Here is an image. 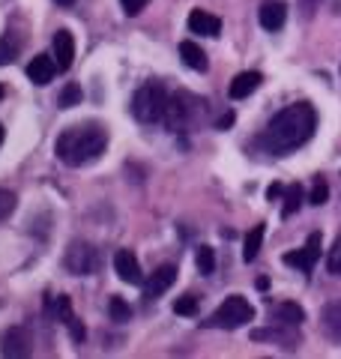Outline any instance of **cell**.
Listing matches in <instances>:
<instances>
[{
	"label": "cell",
	"instance_id": "cell-32",
	"mask_svg": "<svg viewBox=\"0 0 341 359\" xmlns=\"http://www.w3.org/2000/svg\"><path fill=\"white\" fill-rule=\"evenodd\" d=\"M234 120H236V117H234V111H227V114H225L219 123H215V126H219V129H227V126H234Z\"/></svg>",
	"mask_w": 341,
	"mask_h": 359
},
{
	"label": "cell",
	"instance_id": "cell-16",
	"mask_svg": "<svg viewBox=\"0 0 341 359\" xmlns=\"http://www.w3.org/2000/svg\"><path fill=\"white\" fill-rule=\"evenodd\" d=\"M57 318H60V323H66V330H69L75 344L84 341V327H81V320L72 314V299L69 297H57Z\"/></svg>",
	"mask_w": 341,
	"mask_h": 359
},
{
	"label": "cell",
	"instance_id": "cell-18",
	"mask_svg": "<svg viewBox=\"0 0 341 359\" xmlns=\"http://www.w3.org/2000/svg\"><path fill=\"white\" fill-rule=\"evenodd\" d=\"M269 314H272V323H284V327H300L305 320V311L297 302H279V306H272Z\"/></svg>",
	"mask_w": 341,
	"mask_h": 359
},
{
	"label": "cell",
	"instance_id": "cell-21",
	"mask_svg": "<svg viewBox=\"0 0 341 359\" xmlns=\"http://www.w3.org/2000/svg\"><path fill=\"white\" fill-rule=\"evenodd\" d=\"M18 39H15V33L13 30H6L4 36H0V66H9L15 57H18Z\"/></svg>",
	"mask_w": 341,
	"mask_h": 359
},
{
	"label": "cell",
	"instance_id": "cell-24",
	"mask_svg": "<svg viewBox=\"0 0 341 359\" xmlns=\"http://www.w3.org/2000/svg\"><path fill=\"white\" fill-rule=\"evenodd\" d=\"M81 87H78L75 81H69L63 87V93L57 96V102H60V108H75V105H81Z\"/></svg>",
	"mask_w": 341,
	"mask_h": 359
},
{
	"label": "cell",
	"instance_id": "cell-15",
	"mask_svg": "<svg viewBox=\"0 0 341 359\" xmlns=\"http://www.w3.org/2000/svg\"><path fill=\"white\" fill-rule=\"evenodd\" d=\"M54 75H57V60H51L48 54H39V57H33L27 63V78H30L33 84L45 87V84L54 81Z\"/></svg>",
	"mask_w": 341,
	"mask_h": 359
},
{
	"label": "cell",
	"instance_id": "cell-34",
	"mask_svg": "<svg viewBox=\"0 0 341 359\" xmlns=\"http://www.w3.org/2000/svg\"><path fill=\"white\" fill-rule=\"evenodd\" d=\"M57 4H60V6H69V4H75V0H57Z\"/></svg>",
	"mask_w": 341,
	"mask_h": 359
},
{
	"label": "cell",
	"instance_id": "cell-17",
	"mask_svg": "<svg viewBox=\"0 0 341 359\" xmlns=\"http://www.w3.org/2000/svg\"><path fill=\"white\" fill-rule=\"evenodd\" d=\"M260 81H264V78H260V72H240L231 84H227V96H231V99H246V96H252L255 90L260 87Z\"/></svg>",
	"mask_w": 341,
	"mask_h": 359
},
{
	"label": "cell",
	"instance_id": "cell-20",
	"mask_svg": "<svg viewBox=\"0 0 341 359\" xmlns=\"http://www.w3.org/2000/svg\"><path fill=\"white\" fill-rule=\"evenodd\" d=\"M264 233H267L264 224H255V228L246 233V243H243V261H246V264H252L255 257L260 255V245H264Z\"/></svg>",
	"mask_w": 341,
	"mask_h": 359
},
{
	"label": "cell",
	"instance_id": "cell-3",
	"mask_svg": "<svg viewBox=\"0 0 341 359\" xmlns=\"http://www.w3.org/2000/svg\"><path fill=\"white\" fill-rule=\"evenodd\" d=\"M168 102H170L168 90L159 81H147V84H141L138 90H135L132 114H135V120H141V123H159V120H165V114H168Z\"/></svg>",
	"mask_w": 341,
	"mask_h": 359
},
{
	"label": "cell",
	"instance_id": "cell-4",
	"mask_svg": "<svg viewBox=\"0 0 341 359\" xmlns=\"http://www.w3.org/2000/svg\"><path fill=\"white\" fill-rule=\"evenodd\" d=\"M248 320H255V309L243 294H231L219 309L210 314L207 327H215V330H240L246 327Z\"/></svg>",
	"mask_w": 341,
	"mask_h": 359
},
{
	"label": "cell",
	"instance_id": "cell-31",
	"mask_svg": "<svg viewBox=\"0 0 341 359\" xmlns=\"http://www.w3.org/2000/svg\"><path fill=\"white\" fill-rule=\"evenodd\" d=\"M300 6L305 9V15H312L317 6H321V0H300Z\"/></svg>",
	"mask_w": 341,
	"mask_h": 359
},
{
	"label": "cell",
	"instance_id": "cell-28",
	"mask_svg": "<svg viewBox=\"0 0 341 359\" xmlns=\"http://www.w3.org/2000/svg\"><path fill=\"white\" fill-rule=\"evenodd\" d=\"M326 269L333 276H341V233L335 237V243H333V249L326 252Z\"/></svg>",
	"mask_w": 341,
	"mask_h": 359
},
{
	"label": "cell",
	"instance_id": "cell-5",
	"mask_svg": "<svg viewBox=\"0 0 341 359\" xmlns=\"http://www.w3.org/2000/svg\"><path fill=\"white\" fill-rule=\"evenodd\" d=\"M63 266L69 269L72 276H93L96 269H99V252H96L90 243L75 240V243L69 245V249H66Z\"/></svg>",
	"mask_w": 341,
	"mask_h": 359
},
{
	"label": "cell",
	"instance_id": "cell-14",
	"mask_svg": "<svg viewBox=\"0 0 341 359\" xmlns=\"http://www.w3.org/2000/svg\"><path fill=\"white\" fill-rule=\"evenodd\" d=\"M189 30L198 33V36H213L215 39L222 33V21L215 15H210L207 9H192L189 13Z\"/></svg>",
	"mask_w": 341,
	"mask_h": 359
},
{
	"label": "cell",
	"instance_id": "cell-9",
	"mask_svg": "<svg viewBox=\"0 0 341 359\" xmlns=\"http://www.w3.org/2000/svg\"><path fill=\"white\" fill-rule=\"evenodd\" d=\"M258 18H260V27L276 33L284 27V21H288V6H284L281 0H264L258 9Z\"/></svg>",
	"mask_w": 341,
	"mask_h": 359
},
{
	"label": "cell",
	"instance_id": "cell-35",
	"mask_svg": "<svg viewBox=\"0 0 341 359\" xmlns=\"http://www.w3.org/2000/svg\"><path fill=\"white\" fill-rule=\"evenodd\" d=\"M4 138H6V132H4V126H0V144H4Z\"/></svg>",
	"mask_w": 341,
	"mask_h": 359
},
{
	"label": "cell",
	"instance_id": "cell-8",
	"mask_svg": "<svg viewBox=\"0 0 341 359\" xmlns=\"http://www.w3.org/2000/svg\"><path fill=\"white\" fill-rule=\"evenodd\" d=\"M4 356H30L33 353V339L25 327H13L4 332Z\"/></svg>",
	"mask_w": 341,
	"mask_h": 359
},
{
	"label": "cell",
	"instance_id": "cell-25",
	"mask_svg": "<svg viewBox=\"0 0 341 359\" xmlns=\"http://www.w3.org/2000/svg\"><path fill=\"white\" fill-rule=\"evenodd\" d=\"M198 309H201V306H198V297H195V294H183L180 299H174V311L183 314V318H195Z\"/></svg>",
	"mask_w": 341,
	"mask_h": 359
},
{
	"label": "cell",
	"instance_id": "cell-2",
	"mask_svg": "<svg viewBox=\"0 0 341 359\" xmlns=\"http://www.w3.org/2000/svg\"><path fill=\"white\" fill-rule=\"evenodd\" d=\"M105 147H108V132L102 129L99 123H78V126L63 129L54 141L57 159L69 168L99 162Z\"/></svg>",
	"mask_w": 341,
	"mask_h": 359
},
{
	"label": "cell",
	"instance_id": "cell-1",
	"mask_svg": "<svg viewBox=\"0 0 341 359\" xmlns=\"http://www.w3.org/2000/svg\"><path fill=\"white\" fill-rule=\"evenodd\" d=\"M317 132V111L309 102H293L288 108H281L276 117L267 123L260 144L269 153L288 156L293 150H300L302 144H309Z\"/></svg>",
	"mask_w": 341,
	"mask_h": 359
},
{
	"label": "cell",
	"instance_id": "cell-12",
	"mask_svg": "<svg viewBox=\"0 0 341 359\" xmlns=\"http://www.w3.org/2000/svg\"><path fill=\"white\" fill-rule=\"evenodd\" d=\"M54 60H57V69L66 72L72 69V60H75V36L69 30H57L54 33Z\"/></svg>",
	"mask_w": 341,
	"mask_h": 359
},
{
	"label": "cell",
	"instance_id": "cell-26",
	"mask_svg": "<svg viewBox=\"0 0 341 359\" xmlns=\"http://www.w3.org/2000/svg\"><path fill=\"white\" fill-rule=\"evenodd\" d=\"M195 261H198V273L201 276H210L213 269H215V252L210 249V245H201L198 255H195Z\"/></svg>",
	"mask_w": 341,
	"mask_h": 359
},
{
	"label": "cell",
	"instance_id": "cell-19",
	"mask_svg": "<svg viewBox=\"0 0 341 359\" xmlns=\"http://www.w3.org/2000/svg\"><path fill=\"white\" fill-rule=\"evenodd\" d=\"M180 60H183L189 69H195V72H207L210 69L207 54H203L201 45H195V42H180Z\"/></svg>",
	"mask_w": 341,
	"mask_h": 359
},
{
	"label": "cell",
	"instance_id": "cell-11",
	"mask_svg": "<svg viewBox=\"0 0 341 359\" xmlns=\"http://www.w3.org/2000/svg\"><path fill=\"white\" fill-rule=\"evenodd\" d=\"M174 282H177V266L165 264V266H159L150 273V278L144 282V294L147 297H162L168 287H174Z\"/></svg>",
	"mask_w": 341,
	"mask_h": 359
},
{
	"label": "cell",
	"instance_id": "cell-27",
	"mask_svg": "<svg viewBox=\"0 0 341 359\" xmlns=\"http://www.w3.org/2000/svg\"><path fill=\"white\" fill-rule=\"evenodd\" d=\"M326 198H329V186H326V180H323V177H317V180H314V186H312L309 204H312V207H323V204H326Z\"/></svg>",
	"mask_w": 341,
	"mask_h": 359
},
{
	"label": "cell",
	"instance_id": "cell-33",
	"mask_svg": "<svg viewBox=\"0 0 341 359\" xmlns=\"http://www.w3.org/2000/svg\"><path fill=\"white\" fill-rule=\"evenodd\" d=\"M281 192H284V189H281L279 183H272V186L267 189V198H269V201H276V198H281Z\"/></svg>",
	"mask_w": 341,
	"mask_h": 359
},
{
	"label": "cell",
	"instance_id": "cell-36",
	"mask_svg": "<svg viewBox=\"0 0 341 359\" xmlns=\"http://www.w3.org/2000/svg\"><path fill=\"white\" fill-rule=\"evenodd\" d=\"M6 96V90H4V84H0V99H4Z\"/></svg>",
	"mask_w": 341,
	"mask_h": 359
},
{
	"label": "cell",
	"instance_id": "cell-30",
	"mask_svg": "<svg viewBox=\"0 0 341 359\" xmlns=\"http://www.w3.org/2000/svg\"><path fill=\"white\" fill-rule=\"evenodd\" d=\"M147 4H150V0H120V6H123V13L126 15H138Z\"/></svg>",
	"mask_w": 341,
	"mask_h": 359
},
{
	"label": "cell",
	"instance_id": "cell-22",
	"mask_svg": "<svg viewBox=\"0 0 341 359\" xmlns=\"http://www.w3.org/2000/svg\"><path fill=\"white\" fill-rule=\"evenodd\" d=\"M300 207H302V186L293 183V186H288V192H284V210H281L284 219H290Z\"/></svg>",
	"mask_w": 341,
	"mask_h": 359
},
{
	"label": "cell",
	"instance_id": "cell-13",
	"mask_svg": "<svg viewBox=\"0 0 341 359\" xmlns=\"http://www.w3.org/2000/svg\"><path fill=\"white\" fill-rule=\"evenodd\" d=\"M321 327H323V335L329 341L341 344V299L326 302L321 309Z\"/></svg>",
	"mask_w": 341,
	"mask_h": 359
},
{
	"label": "cell",
	"instance_id": "cell-7",
	"mask_svg": "<svg viewBox=\"0 0 341 359\" xmlns=\"http://www.w3.org/2000/svg\"><path fill=\"white\" fill-rule=\"evenodd\" d=\"M114 269H117V276L126 285H141L144 282L138 257H135V252H129V249H120L117 255H114Z\"/></svg>",
	"mask_w": 341,
	"mask_h": 359
},
{
	"label": "cell",
	"instance_id": "cell-29",
	"mask_svg": "<svg viewBox=\"0 0 341 359\" xmlns=\"http://www.w3.org/2000/svg\"><path fill=\"white\" fill-rule=\"evenodd\" d=\"M15 204H18V198H15V192H9V189H0V222H4V219H9V216H13V210H15Z\"/></svg>",
	"mask_w": 341,
	"mask_h": 359
},
{
	"label": "cell",
	"instance_id": "cell-23",
	"mask_svg": "<svg viewBox=\"0 0 341 359\" xmlns=\"http://www.w3.org/2000/svg\"><path fill=\"white\" fill-rule=\"evenodd\" d=\"M108 314H111V320L126 323V320L132 318V309H129V302L123 299V297H111V302H108Z\"/></svg>",
	"mask_w": 341,
	"mask_h": 359
},
{
	"label": "cell",
	"instance_id": "cell-6",
	"mask_svg": "<svg viewBox=\"0 0 341 359\" xmlns=\"http://www.w3.org/2000/svg\"><path fill=\"white\" fill-rule=\"evenodd\" d=\"M321 233H312L309 243H305V249H297V252H288L284 255V264L300 269V273H312L314 264L321 261Z\"/></svg>",
	"mask_w": 341,
	"mask_h": 359
},
{
	"label": "cell",
	"instance_id": "cell-10",
	"mask_svg": "<svg viewBox=\"0 0 341 359\" xmlns=\"http://www.w3.org/2000/svg\"><path fill=\"white\" fill-rule=\"evenodd\" d=\"M252 341H276V344H284L288 351H293L300 344L297 327H284V323H276L269 330H252Z\"/></svg>",
	"mask_w": 341,
	"mask_h": 359
}]
</instances>
